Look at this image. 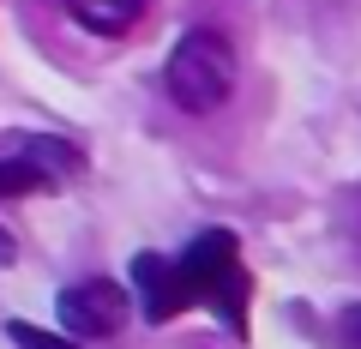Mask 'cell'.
<instances>
[{
  "mask_svg": "<svg viewBox=\"0 0 361 349\" xmlns=\"http://www.w3.org/2000/svg\"><path fill=\"white\" fill-rule=\"evenodd\" d=\"M163 91L180 115H217L235 97V49L223 30L193 25L163 61Z\"/></svg>",
  "mask_w": 361,
  "mask_h": 349,
  "instance_id": "obj_1",
  "label": "cell"
},
{
  "mask_svg": "<svg viewBox=\"0 0 361 349\" xmlns=\"http://www.w3.org/2000/svg\"><path fill=\"white\" fill-rule=\"evenodd\" d=\"M175 271H180L187 301L211 307L235 337H247V265L229 229H199L187 241V253L175 259Z\"/></svg>",
  "mask_w": 361,
  "mask_h": 349,
  "instance_id": "obj_2",
  "label": "cell"
},
{
  "mask_svg": "<svg viewBox=\"0 0 361 349\" xmlns=\"http://www.w3.org/2000/svg\"><path fill=\"white\" fill-rule=\"evenodd\" d=\"M61 325H66V337H115L121 325L133 319V295L121 283H109V277H85V283H73V289H61Z\"/></svg>",
  "mask_w": 361,
  "mask_h": 349,
  "instance_id": "obj_3",
  "label": "cell"
},
{
  "mask_svg": "<svg viewBox=\"0 0 361 349\" xmlns=\"http://www.w3.org/2000/svg\"><path fill=\"white\" fill-rule=\"evenodd\" d=\"M133 295H139V313L151 325H163V319H175V313L193 307L187 289H180L175 259H163V253H139V259H133Z\"/></svg>",
  "mask_w": 361,
  "mask_h": 349,
  "instance_id": "obj_4",
  "label": "cell"
},
{
  "mask_svg": "<svg viewBox=\"0 0 361 349\" xmlns=\"http://www.w3.org/2000/svg\"><path fill=\"white\" fill-rule=\"evenodd\" d=\"M61 6H66V18H73L78 30H90V37H127L145 18L151 0H61Z\"/></svg>",
  "mask_w": 361,
  "mask_h": 349,
  "instance_id": "obj_5",
  "label": "cell"
},
{
  "mask_svg": "<svg viewBox=\"0 0 361 349\" xmlns=\"http://www.w3.org/2000/svg\"><path fill=\"white\" fill-rule=\"evenodd\" d=\"M25 157L42 169V175H49V181H66V175H78V169H85V157H78L73 145H61V139H42V133L25 145Z\"/></svg>",
  "mask_w": 361,
  "mask_h": 349,
  "instance_id": "obj_6",
  "label": "cell"
},
{
  "mask_svg": "<svg viewBox=\"0 0 361 349\" xmlns=\"http://www.w3.org/2000/svg\"><path fill=\"white\" fill-rule=\"evenodd\" d=\"M37 187H49V175H42L30 157H6L0 163V193L13 199V193H37Z\"/></svg>",
  "mask_w": 361,
  "mask_h": 349,
  "instance_id": "obj_7",
  "label": "cell"
},
{
  "mask_svg": "<svg viewBox=\"0 0 361 349\" xmlns=\"http://www.w3.org/2000/svg\"><path fill=\"white\" fill-rule=\"evenodd\" d=\"M6 337H13L18 349H78V337H61V331H37V325H25V319H6Z\"/></svg>",
  "mask_w": 361,
  "mask_h": 349,
  "instance_id": "obj_8",
  "label": "cell"
},
{
  "mask_svg": "<svg viewBox=\"0 0 361 349\" xmlns=\"http://www.w3.org/2000/svg\"><path fill=\"white\" fill-rule=\"evenodd\" d=\"M337 337H343V349H361V301H355V307H343V319H337Z\"/></svg>",
  "mask_w": 361,
  "mask_h": 349,
  "instance_id": "obj_9",
  "label": "cell"
},
{
  "mask_svg": "<svg viewBox=\"0 0 361 349\" xmlns=\"http://www.w3.org/2000/svg\"><path fill=\"white\" fill-rule=\"evenodd\" d=\"M13 259H18V247H13V235L0 229V271H6V265H13Z\"/></svg>",
  "mask_w": 361,
  "mask_h": 349,
  "instance_id": "obj_10",
  "label": "cell"
}]
</instances>
